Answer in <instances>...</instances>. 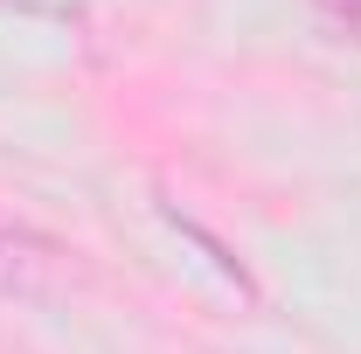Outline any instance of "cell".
I'll use <instances>...</instances> for the list:
<instances>
[{
	"label": "cell",
	"instance_id": "6da1fadb",
	"mask_svg": "<svg viewBox=\"0 0 361 354\" xmlns=\"http://www.w3.org/2000/svg\"><path fill=\"white\" fill-rule=\"evenodd\" d=\"M70 278V243H56L35 222H7L0 229V299L14 306H49Z\"/></svg>",
	"mask_w": 361,
	"mask_h": 354
}]
</instances>
